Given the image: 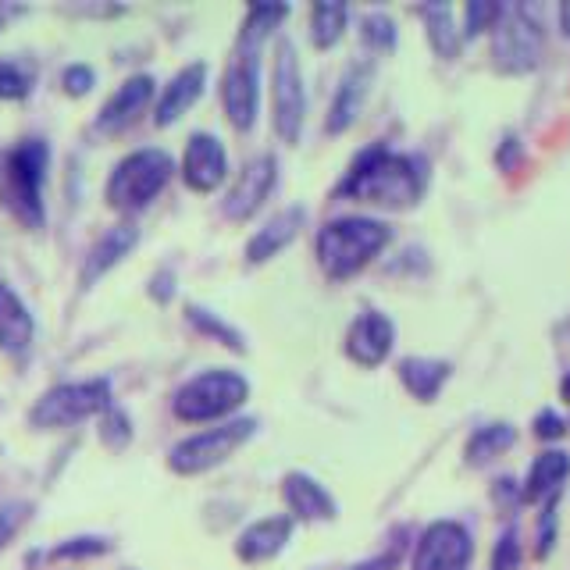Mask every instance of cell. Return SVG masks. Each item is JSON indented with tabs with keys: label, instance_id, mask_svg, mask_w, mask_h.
Here are the masks:
<instances>
[{
	"label": "cell",
	"instance_id": "cell-2",
	"mask_svg": "<svg viewBox=\"0 0 570 570\" xmlns=\"http://www.w3.org/2000/svg\"><path fill=\"white\" fill-rule=\"evenodd\" d=\"M50 150L43 139H22L0 154V200L25 228L43 225V182Z\"/></svg>",
	"mask_w": 570,
	"mask_h": 570
},
{
	"label": "cell",
	"instance_id": "cell-32",
	"mask_svg": "<svg viewBox=\"0 0 570 570\" xmlns=\"http://www.w3.org/2000/svg\"><path fill=\"white\" fill-rule=\"evenodd\" d=\"M492 570H521V538L513 528L499 535L496 553H492Z\"/></svg>",
	"mask_w": 570,
	"mask_h": 570
},
{
	"label": "cell",
	"instance_id": "cell-6",
	"mask_svg": "<svg viewBox=\"0 0 570 570\" xmlns=\"http://www.w3.org/2000/svg\"><path fill=\"white\" fill-rule=\"evenodd\" d=\"M250 396V385L236 371H204V375L189 378L179 392H175V414L182 421H214V417L232 414L243 407V399Z\"/></svg>",
	"mask_w": 570,
	"mask_h": 570
},
{
	"label": "cell",
	"instance_id": "cell-38",
	"mask_svg": "<svg viewBox=\"0 0 570 570\" xmlns=\"http://www.w3.org/2000/svg\"><path fill=\"white\" fill-rule=\"evenodd\" d=\"M563 432H567V424H563V417L553 414V410H542V414L535 417V435H538V439H560Z\"/></svg>",
	"mask_w": 570,
	"mask_h": 570
},
{
	"label": "cell",
	"instance_id": "cell-27",
	"mask_svg": "<svg viewBox=\"0 0 570 570\" xmlns=\"http://www.w3.org/2000/svg\"><path fill=\"white\" fill-rule=\"evenodd\" d=\"M517 442V432L510 424H489V428H478L467 442V464H489L492 456L506 453V449Z\"/></svg>",
	"mask_w": 570,
	"mask_h": 570
},
{
	"label": "cell",
	"instance_id": "cell-17",
	"mask_svg": "<svg viewBox=\"0 0 570 570\" xmlns=\"http://www.w3.org/2000/svg\"><path fill=\"white\" fill-rule=\"evenodd\" d=\"M207 86V65L204 61H193V65L182 68L175 79L164 86L161 100H157V111H154V122L157 125H171L179 114H186L189 107L200 100V93H204Z\"/></svg>",
	"mask_w": 570,
	"mask_h": 570
},
{
	"label": "cell",
	"instance_id": "cell-19",
	"mask_svg": "<svg viewBox=\"0 0 570 570\" xmlns=\"http://www.w3.org/2000/svg\"><path fill=\"white\" fill-rule=\"evenodd\" d=\"M33 314L22 303V296L8 282H0V350L4 353H25L33 342Z\"/></svg>",
	"mask_w": 570,
	"mask_h": 570
},
{
	"label": "cell",
	"instance_id": "cell-41",
	"mask_svg": "<svg viewBox=\"0 0 570 570\" xmlns=\"http://www.w3.org/2000/svg\"><path fill=\"white\" fill-rule=\"evenodd\" d=\"M560 29H563V36L570 40V0H563V4H560Z\"/></svg>",
	"mask_w": 570,
	"mask_h": 570
},
{
	"label": "cell",
	"instance_id": "cell-16",
	"mask_svg": "<svg viewBox=\"0 0 570 570\" xmlns=\"http://www.w3.org/2000/svg\"><path fill=\"white\" fill-rule=\"evenodd\" d=\"M289 535H293V517H289V513L264 517V521H253L250 528L239 535L236 553H239V560H246V563H264V560H271V556L282 553Z\"/></svg>",
	"mask_w": 570,
	"mask_h": 570
},
{
	"label": "cell",
	"instance_id": "cell-13",
	"mask_svg": "<svg viewBox=\"0 0 570 570\" xmlns=\"http://www.w3.org/2000/svg\"><path fill=\"white\" fill-rule=\"evenodd\" d=\"M225 175H228V157L221 139L207 136V132L189 136L186 154H182V179H186V186L196 189V193H211V189H218L225 182Z\"/></svg>",
	"mask_w": 570,
	"mask_h": 570
},
{
	"label": "cell",
	"instance_id": "cell-18",
	"mask_svg": "<svg viewBox=\"0 0 570 570\" xmlns=\"http://www.w3.org/2000/svg\"><path fill=\"white\" fill-rule=\"evenodd\" d=\"M282 496L289 503V510H293L289 517H296V521H332L335 517V499L310 474H285Z\"/></svg>",
	"mask_w": 570,
	"mask_h": 570
},
{
	"label": "cell",
	"instance_id": "cell-30",
	"mask_svg": "<svg viewBox=\"0 0 570 570\" xmlns=\"http://www.w3.org/2000/svg\"><path fill=\"white\" fill-rule=\"evenodd\" d=\"M33 68L25 61H0V100H22L33 90Z\"/></svg>",
	"mask_w": 570,
	"mask_h": 570
},
{
	"label": "cell",
	"instance_id": "cell-24",
	"mask_svg": "<svg viewBox=\"0 0 570 570\" xmlns=\"http://www.w3.org/2000/svg\"><path fill=\"white\" fill-rule=\"evenodd\" d=\"M570 474V456L560 453V449H549L542 453L531 464V474H528V485H524V499H546V496H556V489L563 485V478Z\"/></svg>",
	"mask_w": 570,
	"mask_h": 570
},
{
	"label": "cell",
	"instance_id": "cell-4",
	"mask_svg": "<svg viewBox=\"0 0 570 570\" xmlns=\"http://www.w3.org/2000/svg\"><path fill=\"white\" fill-rule=\"evenodd\" d=\"M542 18L531 4H510L499 8V18L492 25V61L499 72L524 75L538 65L542 57Z\"/></svg>",
	"mask_w": 570,
	"mask_h": 570
},
{
	"label": "cell",
	"instance_id": "cell-43",
	"mask_svg": "<svg viewBox=\"0 0 570 570\" xmlns=\"http://www.w3.org/2000/svg\"><path fill=\"white\" fill-rule=\"evenodd\" d=\"M560 389H563V396H567V399H570V375H567V378H563V385H560Z\"/></svg>",
	"mask_w": 570,
	"mask_h": 570
},
{
	"label": "cell",
	"instance_id": "cell-25",
	"mask_svg": "<svg viewBox=\"0 0 570 570\" xmlns=\"http://www.w3.org/2000/svg\"><path fill=\"white\" fill-rule=\"evenodd\" d=\"M421 18L424 25H428V40H432L435 54L456 57V50H460V33H456V25H453V8H449V4H424Z\"/></svg>",
	"mask_w": 570,
	"mask_h": 570
},
{
	"label": "cell",
	"instance_id": "cell-40",
	"mask_svg": "<svg viewBox=\"0 0 570 570\" xmlns=\"http://www.w3.org/2000/svg\"><path fill=\"white\" fill-rule=\"evenodd\" d=\"M168 282H171V275H168V271H164V275H157V278H154V296H157V300H168V296H171Z\"/></svg>",
	"mask_w": 570,
	"mask_h": 570
},
{
	"label": "cell",
	"instance_id": "cell-26",
	"mask_svg": "<svg viewBox=\"0 0 570 570\" xmlns=\"http://www.w3.org/2000/svg\"><path fill=\"white\" fill-rule=\"evenodd\" d=\"M346 18H350V8L346 4H335V0H325V4H314L310 11V36L321 50L335 47L346 29Z\"/></svg>",
	"mask_w": 570,
	"mask_h": 570
},
{
	"label": "cell",
	"instance_id": "cell-39",
	"mask_svg": "<svg viewBox=\"0 0 570 570\" xmlns=\"http://www.w3.org/2000/svg\"><path fill=\"white\" fill-rule=\"evenodd\" d=\"M399 563V553H382V556H371V560L364 563H353V567L346 570H396Z\"/></svg>",
	"mask_w": 570,
	"mask_h": 570
},
{
	"label": "cell",
	"instance_id": "cell-37",
	"mask_svg": "<svg viewBox=\"0 0 570 570\" xmlns=\"http://www.w3.org/2000/svg\"><path fill=\"white\" fill-rule=\"evenodd\" d=\"M61 82H65V90L72 93V97H82V93H90L97 75H93L90 65H68L65 72H61Z\"/></svg>",
	"mask_w": 570,
	"mask_h": 570
},
{
	"label": "cell",
	"instance_id": "cell-22",
	"mask_svg": "<svg viewBox=\"0 0 570 570\" xmlns=\"http://www.w3.org/2000/svg\"><path fill=\"white\" fill-rule=\"evenodd\" d=\"M139 243V228L136 225H114L107 228L104 236L93 243L90 257H86V268H82V285H93L100 275L114 268V264L129 257V250Z\"/></svg>",
	"mask_w": 570,
	"mask_h": 570
},
{
	"label": "cell",
	"instance_id": "cell-21",
	"mask_svg": "<svg viewBox=\"0 0 570 570\" xmlns=\"http://www.w3.org/2000/svg\"><path fill=\"white\" fill-rule=\"evenodd\" d=\"M303 218H307V211H303V207H285V211H278L275 218H271L268 225H264L261 232L250 239V246H246V257H250V264H264V261H271L278 250H285V246L300 236Z\"/></svg>",
	"mask_w": 570,
	"mask_h": 570
},
{
	"label": "cell",
	"instance_id": "cell-11",
	"mask_svg": "<svg viewBox=\"0 0 570 570\" xmlns=\"http://www.w3.org/2000/svg\"><path fill=\"white\" fill-rule=\"evenodd\" d=\"M474 542L464 524L435 521L414 549V570H464L471 563Z\"/></svg>",
	"mask_w": 570,
	"mask_h": 570
},
{
	"label": "cell",
	"instance_id": "cell-29",
	"mask_svg": "<svg viewBox=\"0 0 570 570\" xmlns=\"http://www.w3.org/2000/svg\"><path fill=\"white\" fill-rule=\"evenodd\" d=\"M189 321H193L196 328L204 335H211L214 342H221V346H228V350H243V335L236 332L232 325H225V321L218 318V314H211V310L204 307H189Z\"/></svg>",
	"mask_w": 570,
	"mask_h": 570
},
{
	"label": "cell",
	"instance_id": "cell-35",
	"mask_svg": "<svg viewBox=\"0 0 570 570\" xmlns=\"http://www.w3.org/2000/svg\"><path fill=\"white\" fill-rule=\"evenodd\" d=\"M29 517V506L25 503H0V549L8 546L11 538L18 535V528Z\"/></svg>",
	"mask_w": 570,
	"mask_h": 570
},
{
	"label": "cell",
	"instance_id": "cell-14",
	"mask_svg": "<svg viewBox=\"0 0 570 570\" xmlns=\"http://www.w3.org/2000/svg\"><path fill=\"white\" fill-rule=\"evenodd\" d=\"M392 342H396L392 321L385 318V314H378V310H364L350 325V332H346V353H350L357 364L375 367L392 353Z\"/></svg>",
	"mask_w": 570,
	"mask_h": 570
},
{
	"label": "cell",
	"instance_id": "cell-23",
	"mask_svg": "<svg viewBox=\"0 0 570 570\" xmlns=\"http://www.w3.org/2000/svg\"><path fill=\"white\" fill-rule=\"evenodd\" d=\"M449 378V364L446 360H432V357H407L399 364V382L407 385L410 396L432 403L435 396L442 392Z\"/></svg>",
	"mask_w": 570,
	"mask_h": 570
},
{
	"label": "cell",
	"instance_id": "cell-42",
	"mask_svg": "<svg viewBox=\"0 0 570 570\" xmlns=\"http://www.w3.org/2000/svg\"><path fill=\"white\" fill-rule=\"evenodd\" d=\"M15 11H18V8H8V4H0V25L8 22V18L15 15Z\"/></svg>",
	"mask_w": 570,
	"mask_h": 570
},
{
	"label": "cell",
	"instance_id": "cell-36",
	"mask_svg": "<svg viewBox=\"0 0 570 570\" xmlns=\"http://www.w3.org/2000/svg\"><path fill=\"white\" fill-rule=\"evenodd\" d=\"M100 439L107 442V446H125V442L132 439V432H129V417L125 414H118V410H111L107 414V421H104V428H100Z\"/></svg>",
	"mask_w": 570,
	"mask_h": 570
},
{
	"label": "cell",
	"instance_id": "cell-12",
	"mask_svg": "<svg viewBox=\"0 0 570 570\" xmlns=\"http://www.w3.org/2000/svg\"><path fill=\"white\" fill-rule=\"evenodd\" d=\"M278 179V161L271 154H257L243 171L236 175V186L225 196V214L236 221H246L257 207L268 200L271 186Z\"/></svg>",
	"mask_w": 570,
	"mask_h": 570
},
{
	"label": "cell",
	"instance_id": "cell-10",
	"mask_svg": "<svg viewBox=\"0 0 570 570\" xmlns=\"http://www.w3.org/2000/svg\"><path fill=\"white\" fill-rule=\"evenodd\" d=\"M261 43L250 40H236V54L228 61L225 72V86H221V97H225V114L232 129L246 132L257 122V104H261Z\"/></svg>",
	"mask_w": 570,
	"mask_h": 570
},
{
	"label": "cell",
	"instance_id": "cell-7",
	"mask_svg": "<svg viewBox=\"0 0 570 570\" xmlns=\"http://www.w3.org/2000/svg\"><path fill=\"white\" fill-rule=\"evenodd\" d=\"M100 410H111V382L90 378V382H68L43 392L36 407L29 410V421L36 428H68V424L86 421Z\"/></svg>",
	"mask_w": 570,
	"mask_h": 570
},
{
	"label": "cell",
	"instance_id": "cell-3",
	"mask_svg": "<svg viewBox=\"0 0 570 570\" xmlns=\"http://www.w3.org/2000/svg\"><path fill=\"white\" fill-rule=\"evenodd\" d=\"M389 243V225L375 218H335L318 232V261L332 278H350Z\"/></svg>",
	"mask_w": 570,
	"mask_h": 570
},
{
	"label": "cell",
	"instance_id": "cell-15",
	"mask_svg": "<svg viewBox=\"0 0 570 570\" xmlns=\"http://www.w3.org/2000/svg\"><path fill=\"white\" fill-rule=\"evenodd\" d=\"M150 97H154V79H150V75H132V79H125L122 86L111 93V100L100 107L97 129L122 132L125 125H132L139 114H143V107L150 104Z\"/></svg>",
	"mask_w": 570,
	"mask_h": 570
},
{
	"label": "cell",
	"instance_id": "cell-9",
	"mask_svg": "<svg viewBox=\"0 0 570 570\" xmlns=\"http://www.w3.org/2000/svg\"><path fill=\"white\" fill-rule=\"evenodd\" d=\"M253 432H257V421H250V417H243V421H228V424H221V428H211V432H200L171 449L168 467L175 474L211 471V467L225 464L228 456L236 453Z\"/></svg>",
	"mask_w": 570,
	"mask_h": 570
},
{
	"label": "cell",
	"instance_id": "cell-28",
	"mask_svg": "<svg viewBox=\"0 0 570 570\" xmlns=\"http://www.w3.org/2000/svg\"><path fill=\"white\" fill-rule=\"evenodd\" d=\"M285 15H289V8H285V4H253V8L246 11V18H243L239 40L264 43V36H268Z\"/></svg>",
	"mask_w": 570,
	"mask_h": 570
},
{
	"label": "cell",
	"instance_id": "cell-5",
	"mask_svg": "<svg viewBox=\"0 0 570 570\" xmlns=\"http://www.w3.org/2000/svg\"><path fill=\"white\" fill-rule=\"evenodd\" d=\"M171 171H175V161L164 150H136V154L122 157L118 168L111 171L107 200H111L114 211H143L171 182Z\"/></svg>",
	"mask_w": 570,
	"mask_h": 570
},
{
	"label": "cell",
	"instance_id": "cell-8",
	"mask_svg": "<svg viewBox=\"0 0 570 570\" xmlns=\"http://www.w3.org/2000/svg\"><path fill=\"white\" fill-rule=\"evenodd\" d=\"M303 114H307V93H303L296 47L289 40H278L275 68H271V122H275V132L285 143L300 139Z\"/></svg>",
	"mask_w": 570,
	"mask_h": 570
},
{
	"label": "cell",
	"instance_id": "cell-31",
	"mask_svg": "<svg viewBox=\"0 0 570 570\" xmlns=\"http://www.w3.org/2000/svg\"><path fill=\"white\" fill-rule=\"evenodd\" d=\"M364 43L371 50L396 47V25H392V18L382 15V11H371V15L364 18Z\"/></svg>",
	"mask_w": 570,
	"mask_h": 570
},
{
	"label": "cell",
	"instance_id": "cell-33",
	"mask_svg": "<svg viewBox=\"0 0 570 570\" xmlns=\"http://www.w3.org/2000/svg\"><path fill=\"white\" fill-rule=\"evenodd\" d=\"M496 18H499V4H492V0H471V4H467L464 36H478L481 29H492Z\"/></svg>",
	"mask_w": 570,
	"mask_h": 570
},
{
	"label": "cell",
	"instance_id": "cell-20",
	"mask_svg": "<svg viewBox=\"0 0 570 570\" xmlns=\"http://www.w3.org/2000/svg\"><path fill=\"white\" fill-rule=\"evenodd\" d=\"M367 86H371V65H367V61L350 65V72L342 75V82H339L332 111H328V132H346L353 122H357V114L367 97Z\"/></svg>",
	"mask_w": 570,
	"mask_h": 570
},
{
	"label": "cell",
	"instance_id": "cell-34",
	"mask_svg": "<svg viewBox=\"0 0 570 570\" xmlns=\"http://www.w3.org/2000/svg\"><path fill=\"white\" fill-rule=\"evenodd\" d=\"M100 553H107L104 538H68L50 556L54 560H82V556H100Z\"/></svg>",
	"mask_w": 570,
	"mask_h": 570
},
{
	"label": "cell",
	"instance_id": "cell-1",
	"mask_svg": "<svg viewBox=\"0 0 570 570\" xmlns=\"http://www.w3.org/2000/svg\"><path fill=\"white\" fill-rule=\"evenodd\" d=\"M424 193V161L410 154H396L389 147H367L357 154L346 179L339 182V196L367 200L378 207H410Z\"/></svg>",
	"mask_w": 570,
	"mask_h": 570
}]
</instances>
